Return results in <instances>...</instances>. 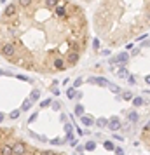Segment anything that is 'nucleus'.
I'll use <instances>...</instances> for the list:
<instances>
[{
  "label": "nucleus",
  "mask_w": 150,
  "mask_h": 155,
  "mask_svg": "<svg viewBox=\"0 0 150 155\" xmlns=\"http://www.w3.org/2000/svg\"><path fill=\"white\" fill-rule=\"evenodd\" d=\"M89 46V19L75 0H11L0 12V59L52 75L79 64Z\"/></svg>",
  "instance_id": "1"
},
{
  "label": "nucleus",
  "mask_w": 150,
  "mask_h": 155,
  "mask_svg": "<svg viewBox=\"0 0 150 155\" xmlns=\"http://www.w3.org/2000/svg\"><path fill=\"white\" fill-rule=\"evenodd\" d=\"M0 155H67L65 152L46 150L28 143L14 127H0Z\"/></svg>",
  "instance_id": "2"
},
{
  "label": "nucleus",
  "mask_w": 150,
  "mask_h": 155,
  "mask_svg": "<svg viewBox=\"0 0 150 155\" xmlns=\"http://www.w3.org/2000/svg\"><path fill=\"white\" fill-rule=\"evenodd\" d=\"M127 63H129V54L127 52H120L115 56V64H120V66H126Z\"/></svg>",
  "instance_id": "3"
},
{
  "label": "nucleus",
  "mask_w": 150,
  "mask_h": 155,
  "mask_svg": "<svg viewBox=\"0 0 150 155\" xmlns=\"http://www.w3.org/2000/svg\"><path fill=\"white\" fill-rule=\"evenodd\" d=\"M122 125H120V119L119 117H112L110 120H108V129L114 132V131H119Z\"/></svg>",
  "instance_id": "4"
},
{
  "label": "nucleus",
  "mask_w": 150,
  "mask_h": 155,
  "mask_svg": "<svg viewBox=\"0 0 150 155\" xmlns=\"http://www.w3.org/2000/svg\"><path fill=\"white\" fill-rule=\"evenodd\" d=\"M89 82L98 84V85H101V87H108V85H110V82L106 80V79H89Z\"/></svg>",
  "instance_id": "5"
},
{
  "label": "nucleus",
  "mask_w": 150,
  "mask_h": 155,
  "mask_svg": "<svg viewBox=\"0 0 150 155\" xmlns=\"http://www.w3.org/2000/svg\"><path fill=\"white\" fill-rule=\"evenodd\" d=\"M138 117H140V115L135 112V110H129V112H127V120L133 122V124H135V122H138Z\"/></svg>",
  "instance_id": "6"
},
{
  "label": "nucleus",
  "mask_w": 150,
  "mask_h": 155,
  "mask_svg": "<svg viewBox=\"0 0 150 155\" xmlns=\"http://www.w3.org/2000/svg\"><path fill=\"white\" fill-rule=\"evenodd\" d=\"M117 77H120V79H127V77H129V72H127V68H126V66H120V68H119Z\"/></svg>",
  "instance_id": "7"
},
{
  "label": "nucleus",
  "mask_w": 150,
  "mask_h": 155,
  "mask_svg": "<svg viewBox=\"0 0 150 155\" xmlns=\"http://www.w3.org/2000/svg\"><path fill=\"white\" fill-rule=\"evenodd\" d=\"M145 103H147V101H145L141 96H135V98H133V105H135L136 108H138V106H143Z\"/></svg>",
  "instance_id": "8"
},
{
  "label": "nucleus",
  "mask_w": 150,
  "mask_h": 155,
  "mask_svg": "<svg viewBox=\"0 0 150 155\" xmlns=\"http://www.w3.org/2000/svg\"><path fill=\"white\" fill-rule=\"evenodd\" d=\"M120 98H122V99H126V101H133V98H135V96H133V93H131V91H124V93H120Z\"/></svg>",
  "instance_id": "9"
},
{
  "label": "nucleus",
  "mask_w": 150,
  "mask_h": 155,
  "mask_svg": "<svg viewBox=\"0 0 150 155\" xmlns=\"http://www.w3.org/2000/svg\"><path fill=\"white\" fill-rule=\"evenodd\" d=\"M80 120H82V124H84V125H93V124H94V120H93L89 115H82V119H80Z\"/></svg>",
  "instance_id": "10"
},
{
  "label": "nucleus",
  "mask_w": 150,
  "mask_h": 155,
  "mask_svg": "<svg viewBox=\"0 0 150 155\" xmlns=\"http://www.w3.org/2000/svg\"><path fill=\"white\" fill-rule=\"evenodd\" d=\"M103 145H105V148H106V150H108V152H114V150H115V145H114L112 141H105Z\"/></svg>",
  "instance_id": "11"
},
{
  "label": "nucleus",
  "mask_w": 150,
  "mask_h": 155,
  "mask_svg": "<svg viewBox=\"0 0 150 155\" xmlns=\"http://www.w3.org/2000/svg\"><path fill=\"white\" fill-rule=\"evenodd\" d=\"M96 125L98 127H105V125H108V120H106V119H98L96 120Z\"/></svg>",
  "instance_id": "12"
},
{
  "label": "nucleus",
  "mask_w": 150,
  "mask_h": 155,
  "mask_svg": "<svg viewBox=\"0 0 150 155\" xmlns=\"http://www.w3.org/2000/svg\"><path fill=\"white\" fill-rule=\"evenodd\" d=\"M108 87H110V91H112V93H115V94H119V93H120V87H119V85H115V84H110Z\"/></svg>",
  "instance_id": "13"
},
{
  "label": "nucleus",
  "mask_w": 150,
  "mask_h": 155,
  "mask_svg": "<svg viewBox=\"0 0 150 155\" xmlns=\"http://www.w3.org/2000/svg\"><path fill=\"white\" fill-rule=\"evenodd\" d=\"M75 113H77V115H84V108H82V105H77Z\"/></svg>",
  "instance_id": "14"
},
{
  "label": "nucleus",
  "mask_w": 150,
  "mask_h": 155,
  "mask_svg": "<svg viewBox=\"0 0 150 155\" xmlns=\"http://www.w3.org/2000/svg\"><path fill=\"white\" fill-rule=\"evenodd\" d=\"M85 148H87V150H94V148H96V143H94V141H89L87 145H85Z\"/></svg>",
  "instance_id": "15"
},
{
  "label": "nucleus",
  "mask_w": 150,
  "mask_h": 155,
  "mask_svg": "<svg viewBox=\"0 0 150 155\" xmlns=\"http://www.w3.org/2000/svg\"><path fill=\"white\" fill-rule=\"evenodd\" d=\"M114 152H115V155H124V150H122L120 146H115V150H114Z\"/></svg>",
  "instance_id": "16"
},
{
  "label": "nucleus",
  "mask_w": 150,
  "mask_h": 155,
  "mask_svg": "<svg viewBox=\"0 0 150 155\" xmlns=\"http://www.w3.org/2000/svg\"><path fill=\"white\" fill-rule=\"evenodd\" d=\"M147 37H148V33H141V35H138V37H136V38H138V40H140V42H141V40H145V38H147Z\"/></svg>",
  "instance_id": "17"
},
{
  "label": "nucleus",
  "mask_w": 150,
  "mask_h": 155,
  "mask_svg": "<svg viewBox=\"0 0 150 155\" xmlns=\"http://www.w3.org/2000/svg\"><path fill=\"white\" fill-rule=\"evenodd\" d=\"M93 46H94V49H100V40H98V38L93 40Z\"/></svg>",
  "instance_id": "18"
},
{
  "label": "nucleus",
  "mask_w": 150,
  "mask_h": 155,
  "mask_svg": "<svg viewBox=\"0 0 150 155\" xmlns=\"http://www.w3.org/2000/svg\"><path fill=\"white\" fill-rule=\"evenodd\" d=\"M75 96V91L73 89H68V98H73Z\"/></svg>",
  "instance_id": "19"
},
{
  "label": "nucleus",
  "mask_w": 150,
  "mask_h": 155,
  "mask_svg": "<svg viewBox=\"0 0 150 155\" xmlns=\"http://www.w3.org/2000/svg\"><path fill=\"white\" fill-rule=\"evenodd\" d=\"M147 46H150V40H145V42H141V47H147Z\"/></svg>",
  "instance_id": "20"
},
{
  "label": "nucleus",
  "mask_w": 150,
  "mask_h": 155,
  "mask_svg": "<svg viewBox=\"0 0 150 155\" xmlns=\"http://www.w3.org/2000/svg\"><path fill=\"white\" fill-rule=\"evenodd\" d=\"M131 54H133V56H138V54H140V49H133V52H131Z\"/></svg>",
  "instance_id": "21"
},
{
  "label": "nucleus",
  "mask_w": 150,
  "mask_h": 155,
  "mask_svg": "<svg viewBox=\"0 0 150 155\" xmlns=\"http://www.w3.org/2000/svg\"><path fill=\"white\" fill-rule=\"evenodd\" d=\"M80 84H82V79H77V80H75V87H79Z\"/></svg>",
  "instance_id": "22"
},
{
  "label": "nucleus",
  "mask_w": 150,
  "mask_h": 155,
  "mask_svg": "<svg viewBox=\"0 0 150 155\" xmlns=\"http://www.w3.org/2000/svg\"><path fill=\"white\" fill-rule=\"evenodd\" d=\"M127 80H129V84H135V82H136V80H135V79H133L131 75H129V77H127Z\"/></svg>",
  "instance_id": "23"
},
{
  "label": "nucleus",
  "mask_w": 150,
  "mask_h": 155,
  "mask_svg": "<svg viewBox=\"0 0 150 155\" xmlns=\"http://www.w3.org/2000/svg\"><path fill=\"white\" fill-rule=\"evenodd\" d=\"M145 82H147V84L150 85V75H147V77H145Z\"/></svg>",
  "instance_id": "24"
}]
</instances>
